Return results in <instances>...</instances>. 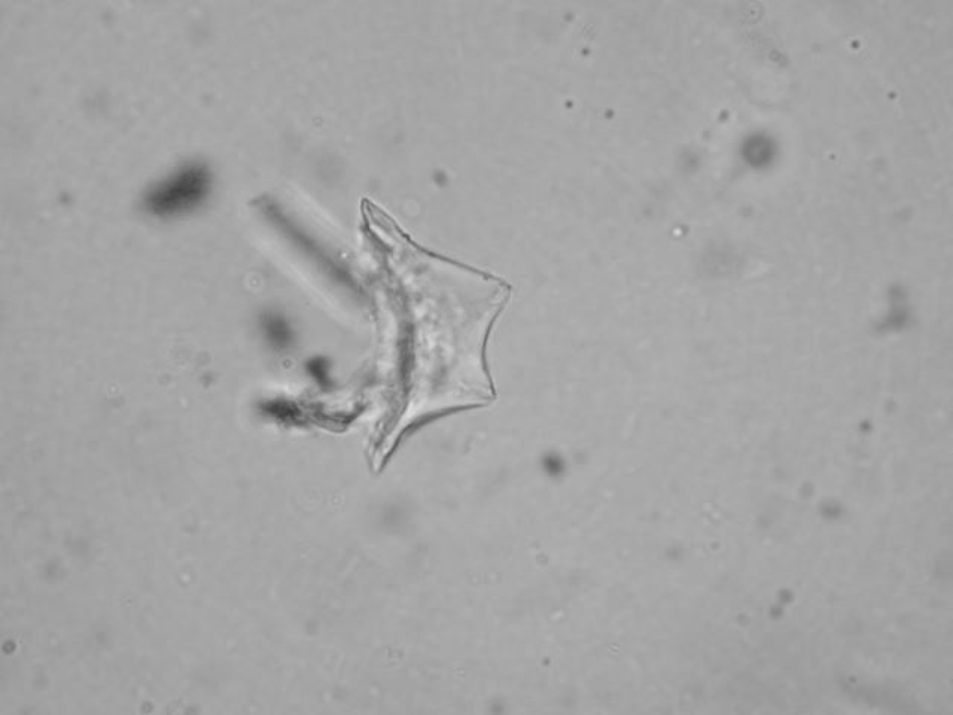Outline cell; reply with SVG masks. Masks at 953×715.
Segmentation results:
<instances>
[{"label": "cell", "mask_w": 953, "mask_h": 715, "mask_svg": "<svg viewBox=\"0 0 953 715\" xmlns=\"http://www.w3.org/2000/svg\"><path fill=\"white\" fill-rule=\"evenodd\" d=\"M209 170L191 161L173 170L152 185L146 194V208L157 215H175L190 211L202 202L209 190Z\"/></svg>", "instance_id": "obj_1"}, {"label": "cell", "mask_w": 953, "mask_h": 715, "mask_svg": "<svg viewBox=\"0 0 953 715\" xmlns=\"http://www.w3.org/2000/svg\"><path fill=\"white\" fill-rule=\"evenodd\" d=\"M266 330L274 342H288L289 328L280 316L270 315L266 319Z\"/></svg>", "instance_id": "obj_2"}]
</instances>
